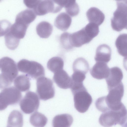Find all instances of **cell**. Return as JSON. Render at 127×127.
I'll use <instances>...</instances> for the list:
<instances>
[{"label":"cell","instance_id":"cell-1","mask_svg":"<svg viewBox=\"0 0 127 127\" xmlns=\"http://www.w3.org/2000/svg\"><path fill=\"white\" fill-rule=\"evenodd\" d=\"M0 88L4 89L10 86L18 74L15 62L7 57L0 59Z\"/></svg>","mask_w":127,"mask_h":127},{"label":"cell","instance_id":"cell-2","mask_svg":"<svg viewBox=\"0 0 127 127\" xmlns=\"http://www.w3.org/2000/svg\"><path fill=\"white\" fill-rule=\"evenodd\" d=\"M127 110L124 106L117 111L110 110L103 113L99 119V124L104 127H111L117 124L127 127Z\"/></svg>","mask_w":127,"mask_h":127},{"label":"cell","instance_id":"cell-3","mask_svg":"<svg viewBox=\"0 0 127 127\" xmlns=\"http://www.w3.org/2000/svg\"><path fill=\"white\" fill-rule=\"evenodd\" d=\"M117 8L111 20V26L114 30L120 32L127 29V0L116 1Z\"/></svg>","mask_w":127,"mask_h":127},{"label":"cell","instance_id":"cell-4","mask_svg":"<svg viewBox=\"0 0 127 127\" xmlns=\"http://www.w3.org/2000/svg\"><path fill=\"white\" fill-rule=\"evenodd\" d=\"M108 94L104 96L107 107L109 110H118L124 104L121 102L124 93V86L122 83L114 87L108 89Z\"/></svg>","mask_w":127,"mask_h":127},{"label":"cell","instance_id":"cell-5","mask_svg":"<svg viewBox=\"0 0 127 127\" xmlns=\"http://www.w3.org/2000/svg\"><path fill=\"white\" fill-rule=\"evenodd\" d=\"M17 67L21 72L26 74L28 76L34 79L45 75L44 67L40 64L34 61L23 59L17 63Z\"/></svg>","mask_w":127,"mask_h":127},{"label":"cell","instance_id":"cell-6","mask_svg":"<svg viewBox=\"0 0 127 127\" xmlns=\"http://www.w3.org/2000/svg\"><path fill=\"white\" fill-rule=\"evenodd\" d=\"M22 97L21 93L16 88H6L0 93V111L5 109L9 105L18 103Z\"/></svg>","mask_w":127,"mask_h":127},{"label":"cell","instance_id":"cell-7","mask_svg":"<svg viewBox=\"0 0 127 127\" xmlns=\"http://www.w3.org/2000/svg\"><path fill=\"white\" fill-rule=\"evenodd\" d=\"M72 93L76 109L81 113L86 112L92 104L93 100L91 95L85 87Z\"/></svg>","mask_w":127,"mask_h":127},{"label":"cell","instance_id":"cell-8","mask_svg":"<svg viewBox=\"0 0 127 127\" xmlns=\"http://www.w3.org/2000/svg\"><path fill=\"white\" fill-rule=\"evenodd\" d=\"M37 79L36 93L40 99L46 100L53 97L55 90L52 80L44 76Z\"/></svg>","mask_w":127,"mask_h":127},{"label":"cell","instance_id":"cell-9","mask_svg":"<svg viewBox=\"0 0 127 127\" xmlns=\"http://www.w3.org/2000/svg\"><path fill=\"white\" fill-rule=\"evenodd\" d=\"M39 104V99L37 94L30 91L26 94L20 103L21 110L26 114H30L37 111Z\"/></svg>","mask_w":127,"mask_h":127},{"label":"cell","instance_id":"cell-10","mask_svg":"<svg viewBox=\"0 0 127 127\" xmlns=\"http://www.w3.org/2000/svg\"><path fill=\"white\" fill-rule=\"evenodd\" d=\"M95 37L86 26L77 32L70 34L69 39L72 46L78 47L89 43Z\"/></svg>","mask_w":127,"mask_h":127},{"label":"cell","instance_id":"cell-11","mask_svg":"<svg viewBox=\"0 0 127 127\" xmlns=\"http://www.w3.org/2000/svg\"><path fill=\"white\" fill-rule=\"evenodd\" d=\"M63 8L56 0H39L33 10L36 15L42 16L49 12L57 13Z\"/></svg>","mask_w":127,"mask_h":127},{"label":"cell","instance_id":"cell-12","mask_svg":"<svg viewBox=\"0 0 127 127\" xmlns=\"http://www.w3.org/2000/svg\"><path fill=\"white\" fill-rule=\"evenodd\" d=\"M123 77L122 71L118 67H114L110 69L109 75L106 78L108 89L120 84Z\"/></svg>","mask_w":127,"mask_h":127},{"label":"cell","instance_id":"cell-13","mask_svg":"<svg viewBox=\"0 0 127 127\" xmlns=\"http://www.w3.org/2000/svg\"><path fill=\"white\" fill-rule=\"evenodd\" d=\"M53 80L57 86L62 89L70 88L72 85L71 77L63 69L54 73Z\"/></svg>","mask_w":127,"mask_h":127},{"label":"cell","instance_id":"cell-14","mask_svg":"<svg viewBox=\"0 0 127 127\" xmlns=\"http://www.w3.org/2000/svg\"><path fill=\"white\" fill-rule=\"evenodd\" d=\"M110 69L107 63L101 62H96L91 68L90 73L94 78L101 80L106 78L108 76Z\"/></svg>","mask_w":127,"mask_h":127},{"label":"cell","instance_id":"cell-15","mask_svg":"<svg viewBox=\"0 0 127 127\" xmlns=\"http://www.w3.org/2000/svg\"><path fill=\"white\" fill-rule=\"evenodd\" d=\"M111 50L108 45L103 44L98 46L96 49L95 59L96 62L107 63L111 59Z\"/></svg>","mask_w":127,"mask_h":127},{"label":"cell","instance_id":"cell-16","mask_svg":"<svg viewBox=\"0 0 127 127\" xmlns=\"http://www.w3.org/2000/svg\"><path fill=\"white\" fill-rule=\"evenodd\" d=\"M86 15L90 23L100 25L104 22L105 18L104 14L98 8L93 7L87 11Z\"/></svg>","mask_w":127,"mask_h":127},{"label":"cell","instance_id":"cell-17","mask_svg":"<svg viewBox=\"0 0 127 127\" xmlns=\"http://www.w3.org/2000/svg\"><path fill=\"white\" fill-rule=\"evenodd\" d=\"M71 22V17L66 13L62 12L58 15L56 18L54 25L58 29L64 31L69 28Z\"/></svg>","mask_w":127,"mask_h":127},{"label":"cell","instance_id":"cell-18","mask_svg":"<svg viewBox=\"0 0 127 127\" xmlns=\"http://www.w3.org/2000/svg\"><path fill=\"white\" fill-rule=\"evenodd\" d=\"M73 121L71 115L64 114L56 116L53 119L52 125L53 127H70Z\"/></svg>","mask_w":127,"mask_h":127},{"label":"cell","instance_id":"cell-19","mask_svg":"<svg viewBox=\"0 0 127 127\" xmlns=\"http://www.w3.org/2000/svg\"><path fill=\"white\" fill-rule=\"evenodd\" d=\"M29 26L21 22L15 21L11 25L9 32L13 36L20 39L24 37Z\"/></svg>","mask_w":127,"mask_h":127},{"label":"cell","instance_id":"cell-20","mask_svg":"<svg viewBox=\"0 0 127 127\" xmlns=\"http://www.w3.org/2000/svg\"><path fill=\"white\" fill-rule=\"evenodd\" d=\"M36 17V15L32 10L27 9L19 12L17 15L15 20L29 25L35 20Z\"/></svg>","mask_w":127,"mask_h":127},{"label":"cell","instance_id":"cell-21","mask_svg":"<svg viewBox=\"0 0 127 127\" xmlns=\"http://www.w3.org/2000/svg\"><path fill=\"white\" fill-rule=\"evenodd\" d=\"M23 116L19 111L14 110L10 113L7 121V126L10 127H22Z\"/></svg>","mask_w":127,"mask_h":127},{"label":"cell","instance_id":"cell-22","mask_svg":"<svg viewBox=\"0 0 127 127\" xmlns=\"http://www.w3.org/2000/svg\"><path fill=\"white\" fill-rule=\"evenodd\" d=\"M14 84L17 89L22 92L29 90L31 86L29 78L27 75L18 76L14 80Z\"/></svg>","mask_w":127,"mask_h":127},{"label":"cell","instance_id":"cell-23","mask_svg":"<svg viewBox=\"0 0 127 127\" xmlns=\"http://www.w3.org/2000/svg\"><path fill=\"white\" fill-rule=\"evenodd\" d=\"M53 30L52 25L46 21H42L37 26L36 30L38 35L42 38L49 37L52 34Z\"/></svg>","mask_w":127,"mask_h":127},{"label":"cell","instance_id":"cell-24","mask_svg":"<svg viewBox=\"0 0 127 127\" xmlns=\"http://www.w3.org/2000/svg\"><path fill=\"white\" fill-rule=\"evenodd\" d=\"M127 35L126 33L120 34L117 38L115 43L119 53L122 56L127 57Z\"/></svg>","mask_w":127,"mask_h":127},{"label":"cell","instance_id":"cell-25","mask_svg":"<svg viewBox=\"0 0 127 127\" xmlns=\"http://www.w3.org/2000/svg\"><path fill=\"white\" fill-rule=\"evenodd\" d=\"M30 121L32 125L35 127H44L47 123L48 119L44 114L36 112L31 115Z\"/></svg>","mask_w":127,"mask_h":127},{"label":"cell","instance_id":"cell-26","mask_svg":"<svg viewBox=\"0 0 127 127\" xmlns=\"http://www.w3.org/2000/svg\"><path fill=\"white\" fill-rule=\"evenodd\" d=\"M64 64V61L62 58L59 57H55L49 60L47 66L48 69L54 73L63 69Z\"/></svg>","mask_w":127,"mask_h":127},{"label":"cell","instance_id":"cell-27","mask_svg":"<svg viewBox=\"0 0 127 127\" xmlns=\"http://www.w3.org/2000/svg\"><path fill=\"white\" fill-rule=\"evenodd\" d=\"M73 71H78L86 74L89 68V64L88 62L84 58H79L74 62L73 64Z\"/></svg>","mask_w":127,"mask_h":127},{"label":"cell","instance_id":"cell-28","mask_svg":"<svg viewBox=\"0 0 127 127\" xmlns=\"http://www.w3.org/2000/svg\"><path fill=\"white\" fill-rule=\"evenodd\" d=\"M64 7L66 13L70 16L74 17L79 13V6L75 0H64Z\"/></svg>","mask_w":127,"mask_h":127},{"label":"cell","instance_id":"cell-29","mask_svg":"<svg viewBox=\"0 0 127 127\" xmlns=\"http://www.w3.org/2000/svg\"><path fill=\"white\" fill-rule=\"evenodd\" d=\"M20 40L13 36L9 32L5 36V45L8 48L12 50H14L17 48Z\"/></svg>","mask_w":127,"mask_h":127},{"label":"cell","instance_id":"cell-30","mask_svg":"<svg viewBox=\"0 0 127 127\" xmlns=\"http://www.w3.org/2000/svg\"><path fill=\"white\" fill-rule=\"evenodd\" d=\"M70 34L68 32H64L61 35L60 38L61 45L63 48L67 50H71L73 48L70 41Z\"/></svg>","mask_w":127,"mask_h":127},{"label":"cell","instance_id":"cell-31","mask_svg":"<svg viewBox=\"0 0 127 127\" xmlns=\"http://www.w3.org/2000/svg\"><path fill=\"white\" fill-rule=\"evenodd\" d=\"M11 25V23L7 20L0 21V37L5 35L10 31Z\"/></svg>","mask_w":127,"mask_h":127},{"label":"cell","instance_id":"cell-32","mask_svg":"<svg viewBox=\"0 0 127 127\" xmlns=\"http://www.w3.org/2000/svg\"><path fill=\"white\" fill-rule=\"evenodd\" d=\"M85 75L79 72L74 71L71 77L72 83H83L86 78Z\"/></svg>","mask_w":127,"mask_h":127},{"label":"cell","instance_id":"cell-33","mask_svg":"<svg viewBox=\"0 0 127 127\" xmlns=\"http://www.w3.org/2000/svg\"><path fill=\"white\" fill-rule=\"evenodd\" d=\"M39 0H24L23 2L26 7L33 10L36 6Z\"/></svg>","mask_w":127,"mask_h":127},{"label":"cell","instance_id":"cell-34","mask_svg":"<svg viewBox=\"0 0 127 127\" xmlns=\"http://www.w3.org/2000/svg\"><path fill=\"white\" fill-rule=\"evenodd\" d=\"M7 127H10L8 126H7Z\"/></svg>","mask_w":127,"mask_h":127}]
</instances>
